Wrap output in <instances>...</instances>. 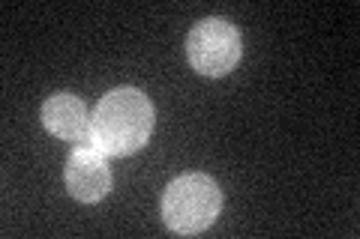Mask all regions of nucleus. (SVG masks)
<instances>
[{
    "label": "nucleus",
    "instance_id": "nucleus-3",
    "mask_svg": "<svg viewBox=\"0 0 360 239\" xmlns=\"http://www.w3.org/2000/svg\"><path fill=\"white\" fill-rule=\"evenodd\" d=\"M186 57L193 69L219 78L229 75L240 60V33L225 18H201L186 36Z\"/></svg>",
    "mask_w": 360,
    "mask_h": 239
},
{
    "label": "nucleus",
    "instance_id": "nucleus-2",
    "mask_svg": "<svg viewBox=\"0 0 360 239\" xmlns=\"http://www.w3.org/2000/svg\"><path fill=\"white\" fill-rule=\"evenodd\" d=\"M222 210V191L205 174L177 177L162 195V221L168 231L193 236L217 221Z\"/></svg>",
    "mask_w": 360,
    "mask_h": 239
},
{
    "label": "nucleus",
    "instance_id": "nucleus-5",
    "mask_svg": "<svg viewBox=\"0 0 360 239\" xmlns=\"http://www.w3.org/2000/svg\"><path fill=\"white\" fill-rule=\"evenodd\" d=\"M42 126L49 129L54 138L72 141V144H87L90 135V117L84 102L72 93H54L42 102Z\"/></svg>",
    "mask_w": 360,
    "mask_h": 239
},
{
    "label": "nucleus",
    "instance_id": "nucleus-4",
    "mask_svg": "<svg viewBox=\"0 0 360 239\" xmlns=\"http://www.w3.org/2000/svg\"><path fill=\"white\" fill-rule=\"evenodd\" d=\"M63 179L70 195L82 203H96L111 191V168L105 162V156L94 150L90 144L75 146L70 153L63 168Z\"/></svg>",
    "mask_w": 360,
    "mask_h": 239
},
{
    "label": "nucleus",
    "instance_id": "nucleus-1",
    "mask_svg": "<svg viewBox=\"0 0 360 239\" xmlns=\"http://www.w3.org/2000/svg\"><path fill=\"white\" fill-rule=\"evenodd\" d=\"M153 132V105L135 87H120L99 102L90 117L87 144L103 156L120 158L141 150Z\"/></svg>",
    "mask_w": 360,
    "mask_h": 239
}]
</instances>
